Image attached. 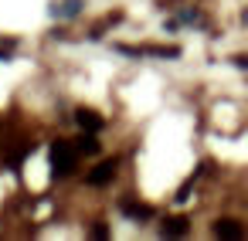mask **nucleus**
<instances>
[{"label":"nucleus","instance_id":"obj_1","mask_svg":"<svg viewBox=\"0 0 248 241\" xmlns=\"http://www.w3.org/2000/svg\"><path fill=\"white\" fill-rule=\"evenodd\" d=\"M75 160H78V150H75L72 143L58 139V143L51 146V173H55V177H68V173L75 170Z\"/></svg>","mask_w":248,"mask_h":241},{"label":"nucleus","instance_id":"obj_2","mask_svg":"<svg viewBox=\"0 0 248 241\" xmlns=\"http://www.w3.org/2000/svg\"><path fill=\"white\" fill-rule=\"evenodd\" d=\"M116 166H119L116 160H102V163L89 173V183H92V187H106V183L116 177Z\"/></svg>","mask_w":248,"mask_h":241},{"label":"nucleus","instance_id":"obj_3","mask_svg":"<svg viewBox=\"0 0 248 241\" xmlns=\"http://www.w3.org/2000/svg\"><path fill=\"white\" fill-rule=\"evenodd\" d=\"M245 231H241V224L238 221H217L214 224V238H224V241H238Z\"/></svg>","mask_w":248,"mask_h":241},{"label":"nucleus","instance_id":"obj_4","mask_svg":"<svg viewBox=\"0 0 248 241\" xmlns=\"http://www.w3.org/2000/svg\"><path fill=\"white\" fill-rule=\"evenodd\" d=\"M75 119H78V126H82L85 133H99V129H102V119H99V112H92V109H78Z\"/></svg>","mask_w":248,"mask_h":241},{"label":"nucleus","instance_id":"obj_5","mask_svg":"<svg viewBox=\"0 0 248 241\" xmlns=\"http://www.w3.org/2000/svg\"><path fill=\"white\" fill-rule=\"evenodd\" d=\"M160 234H163V238H184V234H187V221H184V217H167L163 227H160Z\"/></svg>","mask_w":248,"mask_h":241},{"label":"nucleus","instance_id":"obj_6","mask_svg":"<svg viewBox=\"0 0 248 241\" xmlns=\"http://www.w3.org/2000/svg\"><path fill=\"white\" fill-rule=\"evenodd\" d=\"M123 211H126L129 217H136V221L153 217V207H146V204H133V200H123Z\"/></svg>","mask_w":248,"mask_h":241},{"label":"nucleus","instance_id":"obj_7","mask_svg":"<svg viewBox=\"0 0 248 241\" xmlns=\"http://www.w3.org/2000/svg\"><path fill=\"white\" fill-rule=\"evenodd\" d=\"M78 7H82V0H62V4H58L51 14H55V17H75Z\"/></svg>","mask_w":248,"mask_h":241},{"label":"nucleus","instance_id":"obj_8","mask_svg":"<svg viewBox=\"0 0 248 241\" xmlns=\"http://www.w3.org/2000/svg\"><path fill=\"white\" fill-rule=\"evenodd\" d=\"M75 150H78V153H99V139H95V133H82V139H78Z\"/></svg>","mask_w":248,"mask_h":241},{"label":"nucleus","instance_id":"obj_9","mask_svg":"<svg viewBox=\"0 0 248 241\" xmlns=\"http://www.w3.org/2000/svg\"><path fill=\"white\" fill-rule=\"evenodd\" d=\"M92 238H99V241H102V238H109V227H102V224H95V227H92Z\"/></svg>","mask_w":248,"mask_h":241},{"label":"nucleus","instance_id":"obj_10","mask_svg":"<svg viewBox=\"0 0 248 241\" xmlns=\"http://www.w3.org/2000/svg\"><path fill=\"white\" fill-rule=\"evenodd\" d=\"M234 65H238V68H248V58H241V55H238V58H234Z\"/></svg>","mask_w":248,"mask_h":241}]
</instances>
